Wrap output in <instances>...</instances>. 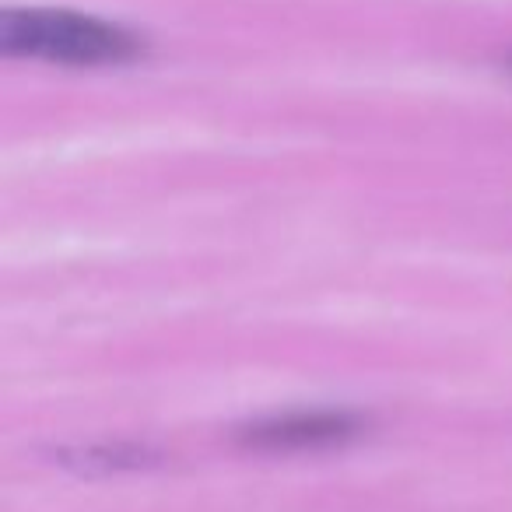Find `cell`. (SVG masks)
Returning a JSON list of instances; mask_svg holds the SVG:
<instances>
[{
  "instance_id": "cell-1",
  "label": "cell",
  "mask_w": 512,
  "mask_h": 512,
  "mask_svg": "<svg viewBox=\"0 0 512 512\" xmlns=\"http://www.w3.org/2000/svg\"><path fill=\"white\" fill-rule=\"evenodd\" d=\"M0 50L8 57L67 67H116L144 53L141 36L106 18L50 8H8L0 15Z\"/></svg>"
},
{
  "instance_id": "cell-2",
  "label": "cell",
  "mask_w": 512,
  "mask_h": 512,
  "mask_svg": "<svg viewBox=\"0 0 512 512\" xmlns=\"http://www.w3.org/2000/svg\"><path fill=\"white\" fill-rule=\"evenodd\" d=\"M351 435V421L344 414H309V418H285L278 425H264L253 432L256 446H313Z\"/></svg>"
}]
</instances>
